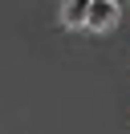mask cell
<instances>
[{"mask_svg": "<svg viewBox=\"0 0 130 134\" xmlns=\"http://www.w3.org/2000/svg\"><path fill=\"white\" fill-rule=\"evenodd\" d=\"M89 20V0H65L61 4V25L65 29H85Z\"/></svg>", "mask_w": 130, "mask_h": 134, "instance_id": "cell-2", "label": "cell"}, {"mask_svg": "<svg viewBox=\"0 0 130 134\" xmlns=\"http://www.w3.org/2000/svg\"><path fill=\"white\" fill-rule=\"evenodd\" d=\"M118 20H122V4L118 0H89L85 33H110V29H118Z\"/></svg>", "mask_w": 130, "mask_h": 134, "instance_id": "cell-1", "label": "cell"}]
</instances>
